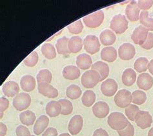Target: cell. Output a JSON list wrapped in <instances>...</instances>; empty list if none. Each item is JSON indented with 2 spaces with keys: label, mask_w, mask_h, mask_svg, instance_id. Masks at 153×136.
I'll return each instance as SVG.
<instances>
[{
  "label": "cell",
  "mask_w": 153,
  "mask_h": 136,
  "mask_svg": "<svg viewBox=\"0 0 153 136\" xmlns=\"http://www.w3.org/2000/svg\"><path fill=\"white\" fill-rule=\"evenodd\" d=\"M107 123L112 129L117 131L125 129L129 123L127 118L122 113L118 112H114L108 115Z\"/></svg>",
  "instance_id": "cell-1"
},
{
  "label": "cell",
  "mask_w": 153,
  "mask_h": 136,
  "mask_svg": "<svg viewBox=\"0 0 153 136\" xmlns=\"http://www.w3.org/2000/svg\"><path fill=\"white\" fill-rule=\"evenodd\" d=\"M128 22L124 15L114 16L110 23V28L115 33L121 34L124 33L128 29Z\"/></svg>",
  "instance_id": "cell-2"
},
{
  "label": "cell",
  "mask_w": 153,
  "mask_h": 136,
  "mask_svg": "<svg viewBox=\"0 0 153 136\" xmlns=\"http://www.w3.org/2000/svg\"><path fill=\"white\" fill-rule=\"evenodd\" d=\"M100 74L94 70H87L82 76V84L86 89H92L100 81Z\"/></svg>",
  "instance_id": "cell-3"
},
{
  "label": "cell",
  "mask_w": 153,
  "mask_h": 136,
  "mask_svg": "<svg viewBox=\"0 0 153 136\" xmlns=\"http://www.w3.org/2000/svg\"><path fill=\"white\" fill-rule=\"evenodd\" d=\"M104 20V13L102 10H98L83 18L85 25L91 29H95L102 25Z\"/></svg>",
  "instance_id": "cell-4"
},
{
  "label": "cell",
  "mask_w": 153,
  "mask_h": 136,
  "mask_svg": "<svg viewBox=\"0 0 153 136\" xmlns=\"http://www.w3.org/2000/svg\"><path fill=\"white\" fill-rule=\"evenodd\" d=\"M132 100V94L131 92L126 89L119 90L114 98V101L116 106L120 108H127L131 105Z\"/></svg>",
  "instance_id": "cell-5"
},
{
  "label": "cell",
  "mask_w": 153,
  "mask_h": 136,
  "mask_svg": "<svg viewBox=\"0 0 153 136\" xmlns=\"http://www.w3.org/2000/svg\"><path fill=\"white\" fill-rule=\"evenodd\" d=\"M31 103V98L27 93H19L13 99V106L18 111H23L29 107Z\"/></svg>",
  "instance_id": "cell-6"
},
{
  "label": "cell",
  "mask_w": 153,
  "mask_h": 136,
  "mask_svg": "<svg viewBox=\"0 0 153 136\" xmlns=\"http://www.w3.org/2000/svg\"><path fill=\"white\" fill-rule=\"evenodd\" d=\"M84 49L90 54H94L100 50V43L94 35H88L83 40Z\"/></svg>",
  "instance_id": "cell-7"
},
{
  "label": "cell",
  "mask_w": 153,
  "mask_h": 136,
  "mask_svg": "<svg viewBox=\"0 0 153 136\" xmlns=\"http://www.w3.org/2000/svg\"><path fill=\"white\" fill-rule=\"evenodd\" d=\"M134 121L137 126L144 130L151 126L153 120L149 112L140 110L136 114Z\"/></svg>",
  "instance_id": "cell-8"
},
{
  "label": "cell",
  "mask_w": 153,
  "mask_h": 136,
  "mask_svg": "<svg viewBox=\"0 0 153 136\" xmlns=\"http://www.w3.org/2000/svg\"><path fill=\"white\" fill-rule=\"evenodd\" d=\"M148 34L149 30L142 25H140L136 28L131 37L135 44L142 46L146 41Z\"/></svg>",
  "instance_id": "cell-9"
},
{
  "label": "cell",
  "mask_w": 153,
  "mask_h": 136,
  "mask_svg": "<svg viewBox=\"0 0 153 136\" xmlns=\"http://www.w3.org/2000/svg\"><path fill=\"white\" fill-rule=\"evenodd\" d=\"M118 84L113 79L108 78L104 81L101 85L102 94L107 97H112L118 90Z\"/></svg>",
  "instance_id": "cell-10"
},
{
  "label": "cell",
  "mask_w": 153,
  "mask_h": 136,
  "mask_svg": "<svg viewBox=\"0 0 153 136\" xmlns=\"http://www.w3.org/2000/svg\"><path fill=\"white\" fill-rule=\"evenodd\" d=\"M83 125V119L80 115H75L72 117L68 125V132L71 135H77L81 132Z\"/></svg>",
  "instance_id": "cell-11"
},
{
  "label": "cell",
  "mask_w": 153,
  "mask_h": 136,
  "mask_svg": "<svg viewBox=\"0 0 153 136\" xmlns=\"http://www.w3.org/2000/svg\"><path fill=\"white\" fill-rule=\"evenodd\" d=\"M136 50L131 43H123L118 49V55L122 60H130L134 57Z\"/></svg>",
  "instance_id": "cell-12"
},
{
  "label": "cell",
  "mask_w": 153,
  "mask_h": 136,
  "mask_svg": "<svg viewBox=\"0 0 153 136\" xmlns=\"http://www.w3.org/2000/svg\"><path fill=\"white\" fill-rule=\"evenodd\" d=\"M38 90L39 94L49 98H56L58 96V91L47 83H40L38 85Z\"/></svg>",
  "instance_id": "cell-13"
},
{
  "label": "cell",
  "mask_w": 153,
  "mask_h": 136,
  "mask_svg": "<svg viewBox=\"0 0 153 136\" xmlns=\"http://www.w3.org/2000/svg\"><path fill=\"white\" fill-rule=\"evenodd\" d=\"M110 109L108 104L104 101H98L92 107V112L96 118L102 119L107 117Z\"/></svg>",
  "instance_id": "cell-14"
},
{
  "label": "cell",
  "mask_w": 153,
  "mask_h": 136,
  "mask_svg": "<svg viewBox=\"0 0 153 136\" xmlns=\"http://www.w3.org/2000/svg\"><path fill=\"white\" fill-rule=\"evenodd\" d=\"M137 85L143 90H149L153 85V78L148 73H142L138 75Z\"/></svg>",
  "instance_id": "cell-15"
},
{
  "label": "cell",
  "mask_w": 153,
  "mask_h": 136,
  "mask_svg": "<svg viewBox=\"0 0 153 136\" xmlns=\"http://www.w3.org/2000/svg\"><path fill=\"white\" fill-rule=\"evenodd\" d=\"M140 9L138 3L135 1H132L128 4L126 9V14L127 18L131 21H137L140 19Z\"/></svg>",
  "instance_id": "cell-16"
},
{
  "label": "cell",
  "mask_w": 153,
  "mask_h": 136,
  "mask_svg": "<svg viewBox=\"0 0 153 136\" xmlns=\"http://www.w3.org/2000/svg\"><path fill=\"white\" fill-rule=\"evenodd\" d=\"M2 90L3 94L6 96L12 98L18 94L19 87L16 82L10 81L4 84Z\"/></svg>",
  "instance_id": "cell-17"
},
{
  "label": "cell",
  "mask_w": 153,
  "mask_h": 136,
  "mask_svg": "<svg viewBox=\"0 0 153 136\" xmlns=\"http://www.w3.org/2000/svg\"><path fill=\"white\" fill-rule=\"evenodd\" d=\"M49 118L46 115H41L37 120L34 124L33 131L36 135L42 134L47 127L49 125Z\"/></svg>",
  "instance_id": "cell-18"
},
{
  "label": "cell",
  "mask_w": 153,
  "mask_h": 136,
  "mask_svg": "<svg viewBox=\"0 0 153 136\" xmlns=\"http://www.w3.org/2000/svg\"><path fill=\"white\" fill-rule=\"evenodd\" d=\"M62 105L59 101H51L47 103L45 110L50 118L57 117L62 112Z\"/></svg>",
  "instance_id": "cell-19"
},
{
  "label": "cell",
  "mask_w": 153,
  "mask_h": 136,
  "mask_svg": "<svg viewBox=\"0 0 153 136\" xmlns=\"http://www.w3.org/2000/svg\"><path fill=\"white\" fill-rule=\"evenodd\" d=\"M92 70L97 71L100 74V77H101L100 81L105 79L108 77V74H109V67H108V65L107 63L101 61L94 63L92 65Z\"/></svg>",
  "instance_id": "cell-20"
},
{
  "label": "cell",
  "mask_w": 153,
  "mask_h": 136,
  "mask_svg": "<svg viewBox=\"0 0 153 136\" xmlns=\"http://www.w3.org/2000/svg\"><path fill=\"white\" fill-rule=\"evenodd\" d=\"M22 89L27 92L34 90L36 86V79L31 75H25L23 76L20 81Z\"/></svg>",
  "instance_id": "cell-21"
},
{
  "label": "cell",
  "mask_w": 153,
  "mask_h": 136,
  "mask_svg": "<svg viewBox=\"0 0 153 136\" xmlns=\"http://www.w3.org/2000/svg\"><path fill=\"white\" fill-rule=\"evenodd\" d=\"M62 74L64 78L72 81L79 78L80 70L75 66L68 65L64 68Z\"/></svg>",
  "instance_id": "cell-22"
},
{
  "label": "cell",
  "mask_w": 153,
  "mask_h": 136,
  "mask_svg": "<svg viewBox=\"0 0 153 136\" xmlns=\"http://www.w3.org/2000/svg\"><path fill=\"white\" fill-rule=\"evenodd\" d=\"M101 58L108 63L114 62L117 59V51L112 47H105L101 52Z\"/></svg>",
  "instance_id": "cell-23"
},
{
  "label": "cell",
  "mask_w": 153,
  "mask_h": 136,
  "mask_svg": "<svg viewBox=\"0 0 153 136\" xmlns=\"http://www.w3.org/2000/svg\"><path fill=\"white\" fill-rule=\"evenodd\" d=\"M76 65L79 69L82 70H87L92 65V61L89 55L82 54L76 58Z\"/></svg>",
  "instance_id": "cell-24"
},
{
  "label": "cell",
  "mask_w": 153,
  "mask_h": 136,
  "mask_svg": "<svg viewBox=\"0 0 153 136\" xmlns=\"http://www.w3.org/2000/svg\"><path fill=\"white\" fill-rule=\"evenodd\" d=\"M83 45V42L81 38L79 36H72L68 40V47L71 52L76 54L81 51Z\"/></svg>",
  "instance_id": "cell-25"
},
{
  "label": "cell",
  "mask_w": 153,
  "mask_h": 136,
  "mask_svg": "<svg viewBox=\"0 0 153 136\" xmlns=\"http://www.w3.org/2000/svg\"><path fill=\"white\" fill-rule=\"evenodd\" d=\"M116 35L109 29H106L102 32L100 35V39L102 44L105 46L111 45L116 41Z\"/></svg>",
  "instance_id": "cell-26"
},
{
  "label": "cell",
  "mask_w": 153,
  "mask_h": 136,
  "mask_svg": "<svg viewBox=\"0 0 153 136\" xmlns=\"http://www.w3.org/2000/svg\"><path fill=\"white\" fill-rule=\"evenodd\" d=\"M136 80V74L132 69H127L123 71L122 81L124 85L131 86L135 83Z\"/></svg>",
  "instance_id": "cell-27"
},
{
  "label": "cell",
  "mask_w": 153,
  "mask_h": 136,
  "mask_svg": "<svg viewBox=\"0 0 153 136\" xmlns=\"http://www.w3.org/2000/svg\"><path fill=\"white\" fill-rule=\"evenodd\" d=\"M36 115L30 110L24 111L19 114L20 121L26 126L33 125L36 121Z\"/></svg>",
  "instance_id": "cell-28"
},
{
  "label": "cell",
  "mask_w": 153,
  "mask_h": 136,
  "mask_svg": "<svg viewBox=\"0 0 153 136\" xmlns=\"http://www.w3.org/2000/svg\"><path fill=\"white\" fill-rule=\"evenodd\" d=\"M68 40H69V39L67 37H63L58 39L56 44V48L57 49L58 54L62 55H67L71 53L68 47Z\"/></svg>",
  "instance_id": "cell-29"
},
{
  "label": "cell",
  "mask_w": 153,
  "mask_h": 136,
  "mask_svg": "<svg viewBox=\"0 0 153 136\" xmlns=\"http://www.w3.org/2000/svg\"><path fill=\"white\" fill-rule=\"evenodd\" d=\"M140 23L148 30L153 31V18L149 16L147 11H142L140 16Z\"/></svg>",
  "instance_id": "cell-30"
},
{
  "label": "cell",
  "mask_w": 153,
  "mask_h": 136,
  "mask_svg": "<svg viewBox=\"0 0 153 136\" xmlns=\"http://www.w3.org/2000/svg\"><path fill=\"white\" fill-rule=\"evenodd\" d=\"M96 94L92 90H88L83 93L82 98L83 105L86 107H90L96 101Z\"/></svg>",
  "instance_id": "cell-31"
},
{
  "label": "cell",
  "mask_w": 153,
  "mask_h": 136,
  "mask_svg": "<svg viewBox=\"0 0 153 136\" xmlns=\"http://www.w3.org/2000/svg\"><path fill=\"white\" fill-rule=\"evenodd\" d=\"M82 91L80 87L76 85H71L67 88L66 95L71 99H77L81 96Z\"/></svg>",
  "instance_id": "cell-32"
},
{
  "label": "cell",
  "mask_w": 153,
  "mask_h": 136,
  "mask_svg": "<svg viewBox=\"0 0 153 136\" xmlns=\"http://www.w3.org/2000/svg\"><path fill=\"white\" fill-rule=\"evenodd\" d=\"M42 52L47 59H52L56 57L55 47L51 43H45L42 47Z\"/></svg>",
  "instance_id": "cell-33"
},
{
  "label": "cell",
  "mask_w": 153,
  "mask_h": 136,
  "mask_svg": "<svg viewBox=\"0 0 153 136\" xmlns=\"http://www.w3.org/2000/svg\"><path fill=\"white\" fill-rule=\"evenodd\" d=\"M149 61L146 58L141 57L137 59L134 64V69L139 73L147 71L148 69Z\"/></svg>",
  "instance_id": "cell-34"
},
{
  "label": "cell",
  "mask_w": 153,
  "mask_h": 136,
  "mask_svg": "<svg viewBox=\"0 0 153 136\" xmlns=\"http://www.w3.org/2000/svg\"><path fill=\"white\" fill-rule=\"evenodd\" d=\"M132 102L138 105L143 104L147 100L146 94L142 90H135L132 94Z\"/></svg>",
  "instance_id": "cell-35"
},
{
  "label": "cell",
  "mask_w": 153,
  "mask_h": 136,
  "mask_svg": "<svg viewBox=\"0 0 153 136\" xmlns=\"http://www.w3.org/2000/svg\"><path fill=\"white\" fill-rule=\"evenodd\" d=\"M36 79H37L38 83H47L50 84L52 81V75L48 69H43L39 72Z\"/></svg>",
  "instance_id": "cell-36"
},
{
  "label": "cell",
  "mask_w": 153,
  "mask_h": 136,
  "mask_svg": "<svg viewBox=\"0 0 153 136\" xmlns=\"http://www.w3.org/2000/svg\"><path fill=\"white\" fill-rule=\"evenodd\" d=\"M62 105V112L61 114L63 115H67L72 114L73 111V106L72 103L68 99H62L58 101Z\"/></svg>",
  "instance_id": "cell-37"
},
{
  "label": "cell",
  "mask_w": 153,
  "mask_h": 136,
  "mask_svg": "<svg viewBox=\"0 0 153 136\" xmlns=\"http://www.w3.org/2000/svg\"><path fill=\"white\" fill-rule=\"evenodd\" d=\"M140 111V108L133 104H131L129 106H128L125 109V113L127 115V118L131 121H134L135 120L136 114L138 112Z\"/></svg>",
  "instance_id": "cell-38"
},
{
  "label": "cell",
  "mask_w": 153,
  "mask_h": 136,
  "mask_svg": "<svg viewBox=\"0 0 153 136\" xmlns=\"http://www.w3.org/2000/svg\"><path fill=\"white\" fill-rule=\"evenodd\" d=\"M67 29L70 33L72 34H78L82 32L83 25L81 20L79 19L78 21L72 23L71 25H68Z\"/></svg>",
  "instance_id": "cell-39"
},
{
  "label": "cell",
  "mask_w": 153,
  "mask_h": 136,
  "mask_svg": "<svg viewBox=\"0 0 153 136\" xmlns=\"http://www.w3.org/2000/svg\"><path fill=\"white\" fill-rule=\"evenodd\" d=\"M38 62V54L36 51L32 52L30 54L24 59V64L27 67H33L36 65Z\"/></svg>",
  "instance_id": "cell-40"
},
{
  "label": "cell",
  "mask_w": 153,
  "mask_h": 136,
  "mask_svg": "<svg viewBox=\"0 0 153 136\" xmlns=\"http://www.w3.org/2000/svg\"><path fill=\"white\" fill-rule=\"evenodd\" d=\"M120 136H134V128L131 123H128V125L126 129L118 131Z\"/></svg>",
  "instance_id": "cell-41"
},
{
  "label": "cell",
  "mask_w": 153,
  "mask_h": 136,
  "mask_svg": "<svg viewBox=\"0 0 153 136\" xmlns=\"http://www.w3.org/2000/svg\"><path fill=\"white\" fill-rule=\"evenodd\" d=\"M153 5L152 0H140L138 1V6L140 9L143 10V11H146L151 8Z\"/></svg>",
  "instance_id": "cell-42"
},
{
  "label": "cell",
  "mask_w": 153,
  "mask_h": 136,
  "mask_svg": "<svg viewBox=\"0 0 153 136\" xmlns=\"http://www.w3.org/2000/svg\"><path fill=\"white\" fill-rule=\"evenodd\" d=\"M16 134L17 136H31L29 130L26 126L19 125L16 129Z\"/></svg>",
  "instance_id": "cell-43"
},
{
  "label": "cell",
  "mask_w": 153,
  "mask_h": 136,
  "mask_svg": "<svg viewBox=\"0 0 153 136\" xmlns=\"http://www.w3.org/2000/svg\"><path fill=\"white\" fill-rule=\"evenodd\" d=\"M143 49L146 50H150L153 48V34L150 33L148 34L146 41L141 46Z\"/></svg>",
  "instance_id": "cell-44"
},
{
  "label": "cell",
  "mask_w": 153,
  "mask_h": 136,
  "mask_svg": "<svg viewBox=\"0 0 153 136\" xmlns=\"http://www.w3.org/2000/svg\"><path fill=\"white\" fill-rule=\"evenodd\" d=\"M9 101L5 98H1L0 99V111H1V119L3 118V112L9 106Z\"/></svg>",
  "instance_id": "cell-45"
},
{
  "label": "cell",
  "mask_w": 153,
  "mask_h": 136,
  "mask_svg": "<svg viewBox=\"0 0 153 136\" xmlns=\"http://www.w3.org/2000/svg\"><path fill=\"white\" fill-rule=\"evenodd\" d=\"M42 136H58V131L54 128L50 127L44 132Z\"/></svg>",
  "instance_id": "cell-46"
},
{
  "label": "cell",
  "mask_w": 153,
  "mask_h": 136,
  "mask_svg": "<svg viewBox=\"0 0 153 136\" xmlns=\"http://www.w3.org/2000/svg\"><path fill=\"white\" fill-rule=\"evenodd\" d=\"M92 136H109V135H108V134L107 133V132L106 130H105L103 129H98L94 132Z\"/></svg>",
  "instance_id": "cell-47"
},
{
  "label": "cell",
  "mask_w": 153,
  "mask_h": 136,
  "mask_svg": "<svg viewBox=\"0 0 153 136\" xmlns=\"http://www.w3.org/2000/svg\"><path fill=\"white\" fill-rule=\"evenodd\" d=\"M0 126H1V134H0V136H5L7 134V128L5 124H3V123H0Z\"/></svg>",
  "instance_id": "cell-48"
},
{
  "label": "cell",
  "mask_w": 153,
  "mask_h": 136,
  "mask_svg": "<svg viewBox=\"0 0 153 136\" xmlns=\"http://www.w3.org/2000/svg\"><path fill=\"white\" fill-rule=\"evenodd\" d=\"M148 69L149 70L150 73L153 75V59H152L151 61L149 63L148 65Z\"/></svg>",
  "instance_id": "cell-49"
},
{
  "label": "cell",
  "mask_w": 153,
  "mask_h": 136,
  "mask_svg": "<svg viewBox=\"0 0 153 136\" xmlns=\"http://www.w3.org/2000/svg\"><path fill=\"white\" fill-rule=\"evenodd\" d=\"M148 136H153V127L152 128V129L149 131Z\"/></svg>",
  "instance_id": "cell-50"
},
{
  "label": "cell",
  "mask_w": 153,
  "mask_h": 136,
  "mask_svg": "<svg viewBox=\"0 0 153 136\" xmlns=\"http://www.w3.org/2000/svg\"><path fill=\"white\" fill-rule=\"evenodd\" d=\"M59 136H71V135L68 133H63V134H60Z\"/></svg>",
  "instance_id": "cell-51"
},
{
  "label": "cell",
  "mask_w": 153,
  "mask_h": 136,
  "mask_svg": "<svg viewBox=\"0 0 153 136\" xmlns=\"http://www.w3.org/2000/svg\"><path fill=\"white\" fill-rule=\"evenodd\" d=\"M31 136H35V135H32Z\"/></svg>",
  "instance_id": "cell-52"
}]
</instances>
